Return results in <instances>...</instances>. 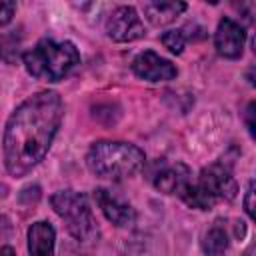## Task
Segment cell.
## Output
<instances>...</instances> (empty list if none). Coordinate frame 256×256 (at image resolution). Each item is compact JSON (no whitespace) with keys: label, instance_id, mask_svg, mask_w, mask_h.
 <instances>
[{"label":"cell","instance_id":"cell-2","mask_svg":"<svg viewBox=\"0 0 256 256\" xmlns=\"http://www.w3.org/2000/svg\"><path fill=\"white\" fill-rule=\"evenodd\" d=\"M146 154L136 144L118 140H98L86 154L88 170L104 180H124L144 168Z\"/></svg>","mask_w":256,"mask_h":256},{"label":"cell","instance_id":"cell-11","mask_svg":"<svg viewBox=\"0 0 256 256\" xmlns=\"http://www.w3.org/2000/svg\"><path fill=\"white\" fill-rule=\"evenodd\" d=\"M56 232L50 222H34L28 228V254L30 256H54Z\"/></svg>","mask_w":256,"mask_h":256},{"label":"cell","instance_id":"cell-15","mask_svg":"<svg viewBox=\"0 0 256 256\" xmlns=\"http://www.w3.org/2000/svg\"><path fill=\"white\" fill-rule=\"evenodd\" d=\"M162 44L172 52V54H182L186 46V36L184 30H168L162 34Z\"/></svg>","mask_w":256,"mask_h":256},{"label":"cell","instance_id":"cell-3","mask_svg":"<svg viewBox=\"0 0 256 256\" xmlns=\"http://www.w3.org/2000/svg\"><path fill=\"white\" fill-rule=\"evenodd\" d=\"M22 62L30 76L44 82H60L80 64V52L68 40L42 38L22 54Z\"/></svg>","mask_w":256,"mask_h":256},{"label":"cell","instance_id":"cell-19","mask_svg":"<svg viewBox=\"0 0 256 256\" xmlns=\"http://www.w3.org/2000/svg\"><path fill=\"white\" fill-rule=\"evenodd\" d=\"M0 256H16V254H14V250L10 246H2L0 248Z\"/></svg>","mask_w":256,"mask_h":256},{"label":"cell","instance_id":"cell-12","mask_svg":"<svg viewBox=\"0 0 256 256\" xmlns=\"http://www.w3.org/2000/svg\"><path fill=\"white\" fill-rule=\"evenodd\" d=\"M142 10L150 24L166 26V24L174 22L186 10V4L184 2H146L142 6Z\"/></svg>","mask_w":256,"mask_h":256},{"label":"cell","instance_id":"cell-17","mask_svg":"<svg viewBox=\"0 0 256 256\" xmlns=\"http://www.w3.org/2000/svg\"><path fill=\"white\" fill-rule=\"evenodd\" d=\"M244 210L250 218H254V182L252 180L248 182V190H246V196H244Z\"/></svg>","mask_w":256,"mask_h":256},{"label":"cell","instance_id":"cell-13","mask_svg":"<svg viewBox=\"0 0 256 256\" xmlns=\"http://www.w3.org/2000/svg\"><path fill=\"white\" fill-rule=\"evenodd\" d=\"M200 246H202V252L204 254H208V256H220L228 248V232H226V228L220 222H216L214 226H210L206 230V234L202 236Z\"/></svg>","mask_w":256,"mask_h":256},{"label":"cell","instance_id":"cell-1","mask_svg":"<svg viewBox=\"0 0 256 256\" xmlns=\"http://www.w3.org/2000/svg\"><path fill=\"white\" fill-rule=\"evenodd\" d=\"M62 118L64 104L54 90L32 94L10 114L2 138L4 166L10 176H26L44 160Z\"/></svg>","mask_w":256,"mask_h":256},{"label":"cell","instance_id":"cell-5","mask_svg":"<svg viewBox=\"0 0 256 256\" xmlns=\"http://www.w3.org/2000/svg\"><path fill=\"white\" fill-rule=\"evenodd\" d=\"M196 184L214 200V204L220 200H232L236 198V192H238V184L230 168H226L220 162L204 166L196 176Z\"/></svg>","mask_w":256,"mask_h":256},{"label":"cell","instance_id":"cell-9","mask_svg":"<svg viewBox=\"0 0 256 256\" xmlns=\"http://www.w3.org/2000/svg\"><path fill=\"white\" fill-rule=\"evenodd\" d=\"M94 200L98 204V208L102 210V214L106 216L108 222H112L118 228H126L130 224H134L136 220V210L124 202L122 198H118L116 194H112L106 188H96L94 190Z\"/></svg>","mask_w":256,"mask_h":256},{"label":"cell","instance_id":"cell-18","mask_svg":"<svg viewBox=\"0 0 256 256\" xmlns=\"http://www.w3.org/2000/svg\"><path fill=\"white\" fill-rule=\"evenodd\" d=\"M252 116H254V102H250L248 108H246V126H248L250 136H254V120H252Z\"/></svg>","mask_w":256,"mask_h":256},{"label":"cell","instance_id":"cell-10","mask_svg":"<svg viewBox=\"0 0 256 256\" xmlns=\"http://www.w3.org/2000/svg\"><path fill=\"white\" fill-rule=\"evenodd\" d=\"M190 180H192V170L182 162L164 166L154 174V186L164 194L180 196V192L190 184Z\"/></svg>","mask_w":256,"mask_h":256},{"label":"cell","instance_id":"cell-7","mask_svg":"<svg viewBox=\"0 0 256 256\" xmlns=\"http://www.w3.org/2000/svg\"><path fill=\"white\" fill-rule=\"evenodd\" d=\"M132 72L148 82H168L178 76L176 66L152 50H144L132 60Z\"/></svg>","mask_w":256,"mask_h":256},{"label":"cell","instance_id":"cell-6","mask_svg":"<svg viewBox=\"0 0 256 256\" xmlns=\"http://www.w3.org/2000/svg\"><path fill=\"white\" fill-rule=\"evenodd\" d=\"M106 34L114 42H134L144 36V24L132 6H116L106 18Z\"/></svg>","mask_w":256,"mask_h":256},{"label":"cell","instance_id":"cell-16","mask_svg":"<svg viewBox=\"0 0 256 256\" xmlns=\"http://www.w3.org/2000/svg\"><path fill=\"white\" fill-rule=\"evenodd\" d=\"M14 10H16L14 2H0V26H6L12 22Z\"/></svg>","mask_w":256,"mask_h":256},{"label":"cell","instance_id":"cell-8","mask_svg":"<svg viewBox=\"0 0 256 256\" xmlns=\"http://www.w3.org/2000/svg\"><path fill=\"white\" fill-rule=\"evenodd\" d=\"M244 40H246V32L236 20L222 18L218 22V28L214 32V46L222 58L228 60L240 58L244 50Z\"/></svg>","mask_w":256,"mask_h":256},{"label":"cell","instance_id":"cell-4","mask_svg":"<svg viewBox=\"0 0 256 256\" xmlns=\"http://www.w3.org/2000/svg\"><path fill=\"white\" fill-rule=\"evenodd\" d=\"M54 212L64 220L66 230L78 242H90L98 236V226L86 194L76 190H60L50 196Z\"/></svg>","mask_w":256,"mask_h":256},{"label":"cell","instance_id":"cell-14","mask_svg":"<svg viewBox=\"0 0 256 256\" xmlns=\"http://www.w3.org/2000/svg\"><path fill=\"white\" fill-rule=\"evenodd\" d=\"M20 58V34L16 30L0 36V60L6 64H14Z\"/></svg>","mask_w":256,"mask_h":256}]
</instances>
